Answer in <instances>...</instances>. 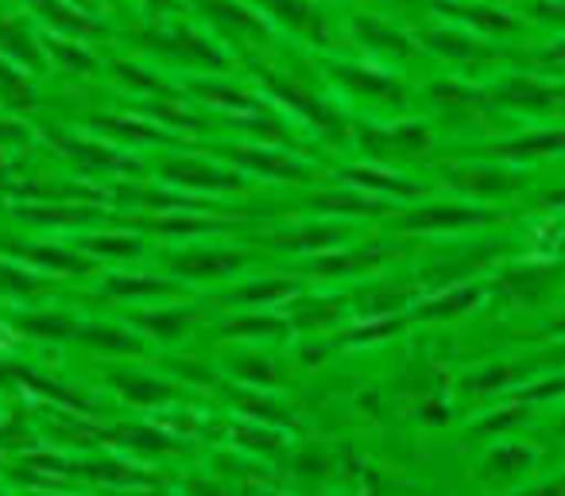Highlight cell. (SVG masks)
Here are the masks:
<instances>
[{"instance_id": "6da1fadb", "label": "cell", "mask_w": 565, "mask_h": 496, "mask_svg": "<svg viewBox=\"0 0 565 496\" xmlns=\"http://www.w3.org/2000/svg\"><path fill=\"white\" fill-rule=\"evenodd\" d=\"M446 187L457 190V194L472 198V202H503V198H515L519 190L526 187V171H519L515 163H461L446 171Z\"/></svg>"}, {"instance_id": "7a4b0ae2", "label": "cell", "mask_w": 565, "mask_h": 496, "mask_svg": "<svg viewBox=\"0 0 565 496\" xmlns=\"http://www.w3.org/2000/svg\"><path fill=\"white\" fill-rule=\"evenodd\" d=\"M353 140L372 163H399L423 156L434 136L423 120H403V125H356Z\"/></svg>"}, {"instance_id": "3957f363", "label": "cell", "mask_w": 565, "mask_h": 496, "mask_svg": "<svg viewBox=\"0 0 565 496\" xmlns=\"http://www.w3.org/2000/svg\"><path fill=\"white\" fill-rule=\"evenodd\" d=\"M500 221V210L484 202H438L399 213L395 225L403 233H457V229H484Z\"/></svg>"}, {"instance_id": "277c9868", "label": "cell", "mask_w": 565, "mask_h": 496, "mask_svg": "<svg viewBox=\"0 0 565 496\" xmlns=\"http://www.w3.org/2000/svg\"><path fill=\"white\" fill-rule=\"evenodd\" d=\"M159 179L174 190H194V194H233L244 187V171L236 167H221L210 159H194V156H179V159H163L159 163Z\"/></svg>"}, {"instance_id": "5b68a950", "label": "cell", "mask_w": 565, "mask_h": 496, "mask_svg": "<svg viewBox=\"0 0 565 496\" xmlns=\"http://www.w3.org/2000/svg\"><path fill=\"white\" fill-rule=\"evenodd\" d=\"M267 89H271L275 97H279L282 105H291L295 109V117L302 120V125H310L315 128L322 140H330V144H345L349 140V120L341 117L338 109H333L330 102H322V97H315L310 89H302V86H295V82H282V78H271L267 74Z\"/></svg>"}, {"instance_id": "8992f818", "label": "cell", "mask_w": 565, "mask_h": 496, "mask_svg": "<svg viewBox=\"0 0 565 496\" xmlns=\"http://www.w3.org/2000/svg\"><path fill=\"white\" fill-rule=\"evenodd\" d=\"M163 264L174 279L217 284V279H228L248 268V253H241V249H182V253H167Z\"/></svg>"}, {"instance_id": "52a82bcc", "label": "cell", "mask_w": 565, "mask_h": 496, "mask_svg": "<svg viewBox=\"0 0 565 496\" xmlns=\"http://www.w3.org/2000/svg\"><path fill=\"white\" fill-rule=\"evenodd\" d=\"M492 102L531 117H565V86L539 78H503L492 89Z\"/></svg>"}, {"instance_id": "ba28073f", "label": "cell", "mask_w": 565, "mask_h": 496, "mask_svg": "<svg viewBox=\"0 0 565 496\" xmlns=\"http://www.w3.org/2000/svg\"><path fill=\"white\" fill-rule=\"evenodd\" d=\"M330 78L341 89H349V97H361V102L384 105V109H399L407 102V86L399 78L384 71H372V66H356V63H330Z\"/></svg>"}, {"instance_id": "9c48e42d", "label": "cell", "mask_w": 565, "mask_h": 496, "mask_svg": "<svg viewBox=\"0 0 565 496\" xmlns=\"http://www.w3.org/2000/svg\"><path fill=\"white\" fill-rule=\"evenodd\" d=\"M228 163L236 171H252L264 175V179H282V182H307L315 179L302 159H295L291 151H275V148H259V144H241V148H225Z\"/></svg>"}, {"instance_id": "30bf717a", "label": "cell", "mask_w": 565, "mask_h": 496, "mask_svg": "<svg viewBox=\"0 0 565 496\" xmlns=\"http://www.w3.org/2000/svg\"><path fill=\"white\" fill-rule=\"evenodd\" d=\"M24 268L47 272V276H89L94 261L82 249H66V244H9Z\"/></svg>"}, {"instance_id": "8fae6325", "label": "cell", "mask_w": 565, "mask_h": 496, "mask_svg": "<svg viewBox=\"0 0 565 496\" xmlns=\"http://www.w3.org/2000/svg\"><path fill=\"white\" fill-rule=\"evenodd\" d=\"M349 241V225L341 221H307V225H295V229H282V233L267 236L264 244H271L275 253H330L338 244Z\"/></svg>"}, {"instance_id": "7c38bea8", "label": "cell", "mask_w": 565, "mask_h": 496, "mask_svg": "<svg viewBox=\"0 0 565 496\" xmlns=\"http://www.w3.org/2000/svg\"><path fill=\"white\" fill-rule=\"evenodd\" d=\"M557 151H565V125L562 128H534V133L488 144L480 156L503 159V163H539V159H550V156H557Z\"/></svg>"}, {"instance_id": "4fadbf2b", "label": "cell", "mask_w": 565, "mask_h": 496, "mask_svg": "<svg viewBox=\"0 0 565 496\" xmlns=\"http://www.w3.org/2000/svg\"><path fill=\"white\" fill-rule=\"evenodd\" d=\"M341 179L353 182V187L364 190V194L384 198V202H403V198L411 202V198H423L426 194L423 182L407 179V175L387 171L384 163H376V167H345V171H341Z\"/></svg>"}, {"instance_id": "5bb4252c", "label": "cell", "mask_w": 565, "mask_h": 496, "mask_svg": "<svg viewBox=\"0 0 565 496\" xmlns=\"http://www.w3.org/2000/svg\"><path fill=\"white\" fill-rule=\"evenodd\" d=\"M259 12H267L271 20H279L287 32L302 35V40H318L322 43L326 35H330V28H326V17L318 12V4H310V0H252Z\"/></svg>"}, {"instance_id": "9a60e30c", "label": "cell", "mask_w": 565, "mask_h": 496, "mask_svg": "<svg viewBox=\"0 0 565 496\" xmlns=\"http://www.w3.org/2000/svg\"><path fill=\"white\" fill-rule=\"evenodd\" d=\"M194 323H198V315L186 307H148V310H132V315H128V326H132V330H140L143 338L163 341V346L182 341Z\"/></svg>"}, {"instance_id": "2e32d148", "label": "cell", "mask_w": 565, "mask_h": 496, "mask_svg": "<svg viewBox=\"0 0 565 496\" xmlns=\"http://www.w3.org/2000/svg\"><path fill=\"white\" fill-rule=\"evenodd\" d=\"M310 210L315 213H333V218H384L392 213V202L376 194H364V190H322V194H310Z\"/></svg>"}, {"instance_id": "e0dca14e", "label": "cell", "mask_w": 565, "mask_h": 496, "mask_svg": "<svg viewBox=\"0 0 565 496\" xmlns=\"http://www.w3.org/2000/svg\"><path fill=\"white\" fill-rule=\"evenodd\" d=\"M109 384L117 388L120 400H128L132 408H163V403L179 400V388L159 377H143V372H109Z\"/></svg>"}, {"instance_id": "ac0fdd59", "label": "cell", "mask_w": 565, "mask_h": 496, "mask_svg": "<svg viewBox=\"0 0 565 496\" xmlns=\"http://www.w3.org/2000/svg\"><path fill=\"white\" fill-rule=\"evenodd\" d=\"M480 299H484V287L480 284H457L446 287L441 295H434V299H423L411 318H418V323H446V318L469 315Z\"/></svg>"}, {"instance_id": "d6986e66", "label": "cell", "mask_w": 565, "mask_h": 496, "mask_svg": "<svg viewBox=\"0 0 565 496\" xmlns=\"http://www.w3.org/2000/svg\"><path fill=\"white\" fill-rule=\"evenodd\" d=\"M105 292H109L113 299H128V303H159V299L182 295V287L167 276H143V272H132V276H109L105 279Z\"/></svg>"}, {"instance_id": "ffe728a7", "label": "cell", "mask_w": 565, "mask_h": 496, "mask_svg": "<svg viewBox=\"0 0 565 496\" xmlns=\"http://www.w3.org/2000/svg\"><path fill=\"white\" fill-rule=\"evenodd\" d=\"M384 261V249H349V253H322L307 264L310 276H322V279H341V276H364L372 272L376 264Z\"/></svg>"}, {"instance_id": "44dd1931", "label": "cell", "mask_w": 565, "mask_h": 496, "mask_svg": "<svg viewBox=\"0 0 565 496\" xmlns=\"http://www.w3.org/2000/svg\"><path fill=\"white\" fill-rule=\"evenodd\" d=\"M205 17L221 28V35H241V40H264V20L236 0H202Z\"/></svg>"}, {"instance_id": "7402d4cb", "label": "cell", "mask_w": 565, "mask_h": 496, "mask_svg": "<svg viewBox=\"0 0 565 496\" xmlns=\"http://www.w3.org/2000/svg\"><path fill=\"white\" fill-rule=\"evenodd\" d=\"M341 318H345V303L341 299H295L287 323L299 334H322L333 330Z\"/></svg>"}, {"instance_id": "603a6c76", "label": "cell", "mask_w": 565, "mask_h": 496, "mask_svg": "<svg viewBox=\"0 0 565 496\" xmlns=\"http://www.w3.org/2000/svg\"><path fill=\"white\" fill-rule=\"evenodd\" d=\"M163 51L171 59H179V63H190V66H210V71H217V66H225V59L217 55V51L210 48V40L205 35H194L186 32V28H171V32H163Z\"/></svg>"}, {"instance_id": "cb8c5ba5", "label": "cell", "mask_w": 565, "mask_h": 496, "mask_svg": "<svg viewBox=\"0 0 565 496\" xmlns=\"http://www.w3.org/2000/svg\"><path fill=\"white\" fill-rule=\"evenodd\" d=\"M17 326L28 338H40V341H74L82 318L66 315V310H32V315H17Z\"/></svg>"}, {"instance_id": "d4e9b609", "label": "cell", "mask_w": 565, "mask_h": 496, "mask_svg": "<svg viewBox=\"0 0 565 496\" xmlns=\"http://www.w3.org/2000/svg\"><path fill=\"white\" fill-rule=\"evenodd\" d=\"M74 341H82V346H89V349H102V353H140L143 349V341L136 338L132 330H125V326H113V323H86L82 318V326H78V338Z\"/></svg>"}, {"instance_id": "484cf974", "label": "cell", "mask_w": 565, "mask_h": 496, "mask_svg": "<svg viewBox=\"0 0 565 496\" xmlns=\"http://www.w3.org/2000/svg\"><path fill=\"white\" fill-rule=\"evenodd\" d=\"M51 140H55L71 159H78L82 167H102V171H125L128 167V171H132V163H128L125 156H117L113 148H102V144L78 140V136H63L58 128H51Z\"/></svg>"}, {"instance_id": "4316f807", "label": "cell", "mask_w": 565, "mask_h": 496, "mask_svg": "<svg viewBox=\"0 0 565 496\" xmlns=\"http://www.w3.org/2000/svg\"><path fill=\"white\" fill-rule=\"evenodd\" d=\"M415 299L407 284H376L369 292L356 295V315L361 318H387V315H399L407 303Z\"/></svg>"}, {"instance_id": "83f0119b", "label": "cell", "mask_w": 565, "mask_h": 496, "mask_svg": "<svg viewBox=\"0 0 565 496\" xmlns=\"http://www.w3.org/2000/svg\"><path fill=\"white\" fill-rule=\"evenodd\" d=\"M299 292V284L295 279H282V276H267V279H252V284L236 287V292H228V303H236V307H271V303H282L291 299V295Z\"/></svg>"}, {"instance_id": "f1b7e54d", "label": "cell", "mask_w": 565, "mask_h": 496, "mask_svg": "<svg viewBox=\"0 0 565 496\" xmlns=\"http://www.w3.org/2000/svg\"><path fill=\"white\" fill-rule=\"evenodd\" d=\"M78 249L89 261H132V256L143 253V241L128 233H94V236H82Z\"/></svg>"}, {"instance_id": "f546056e", "label": "cell", "mask_w": 565, "mask_h": 496, "mask_svg": "<svg viewBox=\"0 0 565 496\" xmlns=\"http://www.w3.org/2000/svg\"><path fill=\"white\" fill-rule=\"evenodd\" d=\"M109 439L128 450H136V454H174V450H179V442H174L171 434L159 431V426H143V423L113 426Z\"/></svg>"}, {"instance_id": "4dcf8cb0", "label": "cell", "mask_w": 565, "mask_h": 496, "mask_svg": "<svg viewBox=\"0 0 565 496\" xmlns=\"http://www.w3.org/2000/svg\"><path fill=\"white\" fill-rule=\"evenodd\" d=\"M423 43L441 51L446 59H454V63H488V59H492V51H488L484 43L469 40L465 32H426Z\"/></svg>"}, {"instance_id": "1f68e13d", "label": "cell", "mask_w": 565, "mask_h": 496, "mask_svg": "<svg viewBox=\"0 0 565 496\" xmlns=\"http://www.w3.org/2000/svg\"><path fill=\"white\" fill-rule=\"evenodd\" d=\"M353 32L361 35L364 48L380 51V55H387V59H403V55H411V51H415L407 35L395 32V28H387V24H380V20H356Z\"/></svg>"}, {"instance_id": "d6a6232c", "label": "cell", "mask_w": 565, "mask_h": 496, "mask_svg": "<svg viewBox=\"0 0 565 496\" xmlns=\"http://www.w3.org/2000/svg\"><path fill=\"white\" fill-rule=\"evenodd\" d=\"M74 469L78 473H86V477H94V481H105V485H148V473L143 469H136V465H128V462H117V457H102V462H74Z\"/></svg>"}, {"instance_id": "836d02e7", "label": "cell", "mask_w": 565, "mask_h": 496, "mask_svg": "<svg viewBox=\"0 0 565 496\" xmlns=\"http://www.w3.org/2000/svg\"><path fill=\"white\" fill-rule=\"evenodd\" d=\"M534 465V450L523 446V442H500V446L488 454L484 473L488 477H519Z\"/></svg>"}, {"instance_id": "e575fe53", "label": "cell", "mask_w": 565, "mask_h": 496, "mask_svg": "<svg viewBox=\"0 0 565 496\" xmlns=\"http://www.w3.org/2000/svg\"><path fill=\"white\" fill-rule=\"evenodd\" d=\"M221 334H228V338H287L291 323L275 315H241V318H228L221 326Z\"/></svg>"}, {"instance_id": "d590c367", "label": "cell", "mask_w": 565, "mask_h": 496, "mask_svg": "<svg viewBox=\"0 0 565 496\" xmlns=\"http://www.w3.org/2000/svg\"><path fill=\"white\" fill-rule=\"evenodd\" d=\"M526 372H531V365H488V369L465 377V392H477V395L503 392V388H511L519 377H526Z\"/></svg>"}, {"instance_id": "8d00e7d4", "label": "cell", "mask_w": 565, "mask_h": 496, "mask_svg": "<svg viewBox=\"0 0 565 496\" xmlns=\"http://www.w3.org/2000/svg\"><path fill=\"white\" fill-rule=\"evenodd\" d=\"M20 218L32 225H78V221H94V205H20Z\"/></svg>"}, {"instance_id": "74e56055", "label": "cell", "mask_w": 565, "mask_h": 496, "mask_svg": "<svg viewBox=\"0 0 565 496\" xmlns=\"http://www.w3.org/2000/svg\"><path fill=\"white\" fill-rule=\"evenodd\" d=\"M228 369H233V377L248 388H279L282 384V372L275 369L271 361H264V357H233Z\"/></svg>"}, {"instance_id": "f35d334b", "label": "cell", "mask_w": 565, "mask_h": 496, "mask_svg": "<svg viewBox=\"0 0 565 496\" xmlns=\"http://www.w3.org/2000/svg\"><path fill=\"white\" fill-rule=\"evenodd\" d=\"M0 102L12 105V109H20V113L35 109L32 82H28L24 74H20L17 66H9V63H0Z\"/></svg>"}, {"instance_id": "ab89813d", "label": "cell", "mask_w": 565, "mask_h": 496, "mask_svg": "<svg viewBox=\"0 0 565 496\" xmlns=\"http://www.w3.org/2000/svg\"><path fill=\"white\" fill-rule=\"evenodd\" d=\"M407 330V315H387V318H364L356 330L345 334L349 346H369V341H387L395 334Z\"/></svg>"}, {"instance_id": "60d3db41", "label": "cell", "mask_w": 565, "mask_h": 496, "mask_svg": "<svg viewBox=\"0 0 565 496\" xmlns=\"http://www.w3.org/2000/svg\"><path fill=\"white\" fill-rule=\"evenodd\" d=\"M194 89L202 102H213V105H225V109H236V113H252L256 109V102H252L244 89H236V86H221V82H194Z\"/></svg>"}, {"instance_id": "b9f144b4", "label": "cell", "mask_w": 565, "mask_h": 496, "mask_svg": "<svg viewBox=\"0 0 565 496\" xmlns=\"http://www.w3.org/2000/svg\"><path fill=\"white\" fill-rule=\"evenodd\" d=\"M236 442H241L244 450H256V454H279L282 450V434L271 431L267 423L236 426Z\"/></svg>"}, {"instance_id": "7bdbcfd3", "label": "cell", "mask_w": 565, "mask_h": 496, "mask_svg": "<svg viewBox=\"0 0 565 496\" xmlns=\"http://www.w3.org/2000/svg\"><path fill=\"white\" fill-rule=\"evenodd\" d=\"M143 229H151V233H167V236H190V233H210L213 221H202V218H140Z\"/></svg>"}, {"instance_id": "ee69618b", "label": "cell", "mask_w": 565, "mask_h": 496, "mask_svg": "<svg viewBox=\"0 0 565 496\" xmlns=\"http://www.w3.org/2000/svg\"><path fill=\"white\" fill-rule=\"evenodd\" d=\"M457 20H465V24L477 28V35H500V32H515V20L503 17V12H492V9H469V12H457Z\"/></svg>"}, {"instance_id": "f6af8a7d", "label": "cell", "mask_w": 565, "mask_h": 496, "mask_svg": "<svg viewBox=\"0 0 565 496\" xmlns=\"http://www.w3.org/2000/svg\"><path fill=\"white\" fill-rule=\"evenodd\" d=\"M97 125L109 128V133H117L120 140H136V144H159V140H163V133H159V128H148V125H140V120L102 117Z\"/></svg>"}, {"instance_id": "bcb514c9", "label": "cell", "mask_w": 565, "mask_h": 496, "mask_svg": "<svg viewBox=\"0 0 565 496\" xmlns=\"http://www.w3.org/2000/svg\"><path fill=\"white\" fill-rule=\"evenodd\" d=\"M526 411H531V408H526V403L511 400L503 411H492V415H488V419H480V423H477V434H500V431H511V426H515V423H523Z\"/></svg>"}, {"instance_id": "7dc6e473", "label": "cell", "mask_w": 565, "mask_h": 496, "mask_svg": "<svg viewBox=\"0 0 565 496\" xmlns=\"http://www.w3.org/2000/svg\"><path fill=\"white\" fill-rule=\"evenodd\" d=\"M565 395V377H550V380H539V384H531V388H519L511 400H519V403H542V400H562Z\"/></svg>"}, {"instance_id": "c3c4849f", "label": "cell", "mask_w": 565, "mask_h": 496, "mask_svg": "<svg viewBox=\"0 0 565 496\" xmlns=\"http://www.w3.org/2000/svg\"><path fill=\"white\" fill-rule=\"evenodd\" d=\"M47 51H55L63 63H74L71 71H94V59L86 55V51H78V48H63V43H47Z\"/></svg>"}, {"instance_id": "681fc988", "label": "cell", "mask_w": 565, "mask_h": 496, "mask_svg": "<svg viewBox=\"0 0 565 496\" xmlns=\"http://www.w3.org/2000/svg\"><path fill=\"white\" fill-rule=\"evenodd\" d=\"M423 423H438V426H446V423H449V403H446V400H426V408H423Z\"/></svg>"}, {"instance_id": "f907efd6", "label": "cell", "mask_w": 565, "mask_h": 496, "mask_svg": "<svg viewBox=\"0 0 565 496\" xmlns=\"http://www.w3.org/2000/svg\"><path fill=\"white\" fill-rule=\"evenodd\" d=\"M186 493H190V496H228L225 488L210 485V481H190V485H186Z\"/></svg>"}, {"instance_id": "816d5d0a", "label": "cell", "mask_w": 565, "mask_h": 496, "mask_svg": "<svg viewBox=\"0 0 565 496\" xmlns=\"http://www.w3.org/2000/svg\"><path fill=\"white\" fill-rule=\"evenodd\" d=\"M542 365H565V346H554L550 353H542Z\"/></svg>"}, {"instance_id": "f5cc1de1", "label": "cell", "mask_w": 565, "mask_h": 496, "mask_svg": "<svg viewBox=\"0 0 565 496\" xmlns=\"http://www.w3.org/2000/svg\"><path fill=\"white\" fill-rule=\"evenodd\" d=\"M542 205H565V187L550 190V194H542Z\"/></svg>"}, {"instance_id": "db71d44e", "label": "cell", "mask_w": 565, "mask_h": 496, "mask_svg": "<svg viewBox=\"0 0 565 496\" xmlns=\"http://www.w3.org/2000/svg\"><path fill=\"white\" fill-rule=\"evenodd\" d=\"M539 496H565V477H557L550 488H539Z\"/></svg>"}, {"instance_id": "11a10c76", "label": "cell", "mask_w": 565, "mask_h": 496, "mask_svg": "<svg viewBox=\"0 0 565 496\" xmlns=\"http://www.w3.org/2000/svg\"><path fill=\"white\" fill-rule=\"evenodd\" d=\"M128 496H171L163 488H128Z\"/></svg>"}, {"instance_id": "9f6ffc18", "label": "cell", "mask_w": 565, "mask_h": 496, "mask_svg": "<svg viewBox=\"0 0 565 496\" xmlns=\"http://www.w3.org/2000/svg\"><path fill=\"white\" fill-rule=\"evenodd\" d=\"M554 334H565V318H557L554 323Z\"/></svg>"}, {"instance_id": "6f0895ef", "label": "cell", "mask_w": 565, "mask_h": 496, "mask_svg": "<svg viewBox=\"0 0 565 496\" xmlns=\"http://www.w3.org/2000/svg\"><path fill=\"white\" fill-rule=\"evenodd\" d=\"M557 434H562V439H565V415H562V423H557Z\"/></svg>"}, {"instance_id": "680465c9", "label": "cell", "mask_w": 565, "mask_h": 496, "mask_svg": "<svg viewBox=\"0 0 565 496\" xmlns=\"http://www.w3.org/2000/svg\"><path fill=\"white\" fill-rule=\"evenodd\" d=\"M557 253H565V236H562V241H557Z\"/></svg>"}]
</instances>
